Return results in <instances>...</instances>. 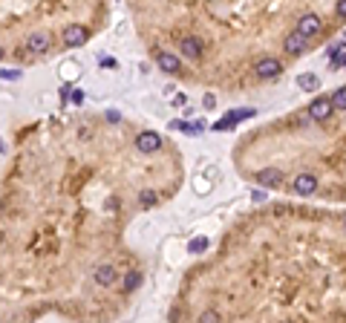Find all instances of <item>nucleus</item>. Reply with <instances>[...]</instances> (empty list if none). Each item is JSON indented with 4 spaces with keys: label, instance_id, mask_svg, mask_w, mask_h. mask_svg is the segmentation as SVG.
I'll list each match as a JSON object with an SVG mask.
<instances>
[{
    "label": "nucleus",
    "instance_id": "nucleus-27",
    "mask_svg": "<svg viewBox=\"0 0 346 323\" xmlns=\"http://www.w3.org/2000/svg\"><path fill=\"white\" fill-rule=\"evenodd\" d=\"M251 199H254V202H263V199H266V190H254V193H251Z\"/></svg>",
    "mask_w": 346,
    "mask_h": 323
},
{
    "label": "nucleus",
    "instance_id": "nucleus-9",
    "mask_svg": "<svg viewBox=\"0 0 346 323\" xmlns=\"http://www.w3.org/2000/svg\"><path fill=\"white\" fill-rule=\"evenodd\" d=\"M92 280H96L98 286H113L115 280H118V271L110 266V263H98L96 269H92Z\"/></svg>",
    "mask_w": 346,
    "mask_h": 323
},
{
    "label": "nucleus",
    "instance_id": "nucleus-23",
    "mask_svg": "<svg viewBox=\"0 0 346 323\" xmlns=\"http://www.w3.org/2000/svg\"><path fill=\"white\" fill-rule=\"evenodd\" d=\"M98 61H101V67H107V70H115V67H118L115 58H110V55H98Z\"/></svg>",
    "mask_w": 346,
    "mask_h": 323
},
{
    "label": "nucleus",
    "instance_id": "nucleus-16",
    "mask_svg": "<svg viewBox=\"0 0 346 323\" xmlns=\"http://www.w3.org/2000/svg\"><path fill=\"white\" fill-rule=\"evenodd\" d=\"M156 202H159V197H156V190H139V205L142 208H153L156 205Z\"/></svg>",
    "mask_w": 346,
    "mask_h": 323
},
{
    "label": "nucleus",
    "instance_id": "nucleus-8",
    "mask_svg": "<svg viewBox=\"0 0 346 323\" xmlns=\"http://www.w3.org/2000/svg\"><path fill=\"white\" fill-rule=\"evenodd\" d=\"M136 147L142 153H156L162 147V136L153 133V130H142V133L136 136Z\"/></svg>",
    "mask_w": 346,
    "mask_h": 323
},
{
    "label": "nucleus",
    "instance_id": "nucleus-6",
    "mask_svg": "<svg viewBox=\"0 0 346 323\" xmlns=\"http://www.w3.org/2000/svg\"><path fill=\"white\" fill-rule=\"evenodd\" d=\"M26 49L32 55H44L52 49V38L46 35V32H32V35L26 38Z\"/></svg>",
    "mask_w": 346,
    "mask_h": 323
},
{
    "label": "nucleus",
    "instance_id": "nucleus-17",
    "mask_svg": "<svg viewBox=\"0 0 346 323\" xmlns=\"http://www.w3.org/2000/svg\"><path fill=\"white\" fill-rule=\"evenodd\" d=\"M208 245H211V240H208V237H196V240L187 242V251H191V254H202Z\"/></svg>",
    "mask_w": 346,
    "mask_h": 323
},
{
    "label": "nucleus",
    "instance_id": "nucleus-26",
    "mask_svg": "<svg viewBox=\"0 0 346 323\" xmlns=\"http://www.w3.org/2000/svg\"><path fill=\"white\" fill-rule=\"evenodd\" d=\"M107 121H113V124H118V121H121V116H118V110H110V113H107Z\"/></svg>",
    "mask_w": 346,
    "mask_h": 323
},
{
    "label": "nucleus",
    "instance_id": "nucleus-2",
    "mask_svg": "<svg viewBox=\"0 0 346 323\" xmlns=\"http://www.w3.org/2000/svg\"><path fill=\"white\" fill-rule=\"evenodd\" d=\"M292 190L297 197H311L318 190V176L314 173H297L292 179Z\"/></svg>",
    "mask_w": 346,
    "mask_h": 323
},
{
    "label": "nucleus",
    "instance_id": "nucleus-12",
    "mask_svg": "<svg viewBox=\"0 0 346 323\" xmlns=\"http://www.w3.org/2000/svg\"><path fill=\"white\" fill-rule=\"evenodd\" d=\"M156 67L162 72H179V58L173 52H159L156 55Z\"/></svg>",
    "mask_w": 346,
    "mask_h": 323
},
{
    "label": "nucleus",
    "instance_id": "nucleus-30",
    "mask_svg": "<svg viewBox=\"0 0 346 323\" xmlns=\"http://www.w3.org/2000/svg\"><path fill=\"white\" fill-rule=\"evenodd\" d=\"M0 58H3V46H0Z\"/></svg>",
    "mask_w": 346,
    "mask_h": 323
},
{
    "label": "nucleus",
    "instance_id": "nucleus-13",
    "mask_svg": "<svg viewBox=\"0 0 346 323\" xmlns=\"http://www.w3.org/2000/svg\"><path fill=\"white\" fill-rule=\"evenodd\" d=\"M254 116H257V110H254V107H237V110H231L225 118H228V121H234V124H240V121L254 118Z\"/></svg>",
    "mask_w": 346,
    "mask_h": 323
},
{
    "label": "nucleus",
    "instance_id": "nucleus-15",
    "mask_svg": "<svg viewBox=\"0 0 346 323\" xmlns=\"http://www.w3.org/2000/svg\"><path fill=\"white\" fill-rule=\"evenodd\" d=\"M142 271H130V274H124V280H121V288L124 292H136V288L142 286Z\"/></svg>",
    "mask_w": 346,
    "mask_h": 323
},
{
    "label": "nucleus",
    "instance_id": "nucleus-22",
    "mask_svg": "<svg viewBox=\"0 0 346 323\" xmlns=\"http://www.w3.org/2000/svg\"><path fill=\"white\" fill-rule=\"evenodd\" d=\"M0 78H3V81H18L20 70H0Z\"/></svg>",
    "mask_w": 346,
    "mask_h": 323
},
{
    "label": "nucleus",
    "instance_id": "nucleus-3",
    "mask_svg": "<svg viewBox=\"0 0 346 323\" xmlns=\"http://www.w3.org/2000/svg\"><path fill=\"white\" fill-rule=\"evenodd\" d=\"M254 72H257V78H277V75H283V63L277 61V58H260L257 63H254Z\"/></svg>",
    "mask_w": 346,
    "mask_h": 323
},
{
    "label": "nucleus",
    "instance_id": "nucleus-18",
    "mask_svg": "<svg viewBox=\"0 0 346 323\" xmlns=\"http://www.w3.org/2000/svg\"><path fill=\"white\" fill-rule=\"evenodd\" d=\"M332 107L337 110V113H343L346 110V87H337L335 95H332Z\"/></svg>",
    "mask_w": 346,
    "mask_h": 323
},
{
    "label": "nucleus",
    "instance_id": "nucleus-5",
    "mask_svg": "<svg viewBox=\"0 0 346 323\" xmlns=\"http://www.w3.org/2000/svg\"><path fill=\"white\" fill-rule=\"evenodd\" d=\"M309 44H311V38H306V35H300L297 29L294 32H289L286 35V41H283V49L289 55H303L306 49H309Z\"/></svg>",
    "mask_w": 346,
    "mask_h": 323
},
{
    "label": "nucleus",
    "instance_id": "nucleus-25",
    "mask_svg": "<svg viewBox=\"0 0 346 323\" xmlns=\"http://www.w3.org/2000/svg\"><path fill=\"white\" fill-rule=\"evenodd\" d=\"M70 101H72V104H84V92H81V90H72V92H70Z\"/></svg>",
    "mask_w": 346,
    "mask_h": 323
},
{
    "label": "nucleus",
    "instance_id": "nucleus-24",
    "mask_svg": "<svg viewBox=\"0 0 346 323\" xmlns=\"http://www.w3.org/2000/svg\"><path fill=\"white\" fill-rule=\"evenodd\" d=\"M335 15L337 18H346V0H337L335 3Z\"/></svg>",
    "mask_w": 346,
    "mask_h": 323
},
{
    "label": "nucleus",
    "instance_id": "nucleus-31",
    "mask_svg": "<svg viewBox=\"0 0 346 323\" xmlns=\"http://www.w3.org/2000/svg\"><path fill=\"white\" fill-rule=\"evenodd\" d=\"M343 228H346V222H343Z\"/></svg>",
    "mask_w": 346,
    "mask_h": 323
},
{
    "label": "nucleus",
    "instance_id": "nucleus-29",
    "mask_svg": "<svg viewBox=\"0 0 346 323\" xmlns=\"http://www.w3.org/2000/svg\"><path fill=\"white\" fill-rule=\"evenodd\" d=\"M3 150H6V147H3V142H0V153H3Z\"/></svg>",
    "mask_w": 346,
    "mask_h": 323
},
{
    "label": "nucleus",
    "instance_id": "nucleus-10",
    "mask_svg": "<svg viewBox=\"0 0 346 323\" xmlns=\"http://www.w3.org/2000/svg\"><path fill=\"white\" fill-rule=\"evenodd\" d=\"M254 179H257L263 188H280V185L286 182V176H283V171H280V168H266V171H260Z\"/></svg>",
    "mask_w": 346,
    "mask_h": 323
},
{
    "label": "nucleus",
    "instance_id": "nucleus-20",
    "mask_svg": "<svg viewBox=\"0 0 346 323\" xmlns=\"http://www.w3.org/2000/svg\"><path fill=\"white\" fill-rule=\"evenodd\" d=\"M340 67H346V52H343V49L332 55V70H340Z\"/></svg>",
    "mask_w": 346,
    "mask_h": 323
},
{
    "label": "nucleus",
    "instance_id": "nucleus-14",
    "mask_svg": "<svg viewBox=\"0 0 346 323\" xmlns=\"http://www.w3.org/2000/svg\"><path fill=\"white\" fill-rule=\"evenodd\" d=\"M297 87L306 90V92H311V90H318L320 87V78L318 75H311V72H303V75H297Z\"/></svg>",
    "mask_w": 346,
    "mask_h": 323
},
{
    "label": "nucleus",
    "instance_id": "nucleus-7",
    "mask_svg": "<svg viewBox=\"0 0 346 323\" xmlns=\"http://www.w3.org/2000/svg\"><path fill=\"white\" fill-rule=\"evenodd\" d=\"M297 32L306 38H318L320 32H323V20L318 18V15H303L300 20H297Z\"/></svg>",
    "mask_w": 346,
    "mask_h": 323
},
{
    "label": "nucleus",
    "instance_id": "nucleus-19",
    "mask_svg": "<svg viewBox=\"0 0 346 323\" xmlns=\"http://www.w3.org/2000/svg\"><path fill=\"white\" fill-rule=\"evenodd\" d=\"M199 320H202V323H216V320H219V312H216V309H208V312L199 314Z\"/></svg>",
    "mask_w": 346,
    "mask_h": 323
},
{
    "label": "nucleus",
    "instance_id": "nucleus-28",
    "mask_svg": "<svg viewBox=\"0 0 346 323\" xmlns=\"http://www.w3.org/2000/svg\"><path fill=\"white\" fill-rule=\"evenodd\" d=\"M202 104H205V107H208V110H211L213 104H216V99H213V95H205V99H202Z\"/></svg>",
    "mask_w": 346,
    "mask_h": 323
},
{
    "label": "nucleus",
    "instance_id": "nucleus-21",
    "mask_svg": "<svg viewBox=\"0 0 346 323\" xmlns=\"http://www.w3.org/2000/svg\"><path fill=\"white\" fill-rule=\"evenodd\" d=\"M234 121H228V118H219V121H213V130H216V133H219V130H234Z\"/></svg>",
    "mask_w": 346,
    "mask_h": 323
},
{
    "label": "nucleus",
    "instance_id": "nucleus-11",
    "mask_svg": "<svg viewBox=\"0 0 346 323\" xmlns=\"http://www.w3.org/2000/svg\"><path fill=\"white\" fill-rule=\"evenodd\" d=\"M179 49H182V55H185V58L196 61V58L202 55V41H199V38H194V35H187V38H182V41H179Z\"/></svg>",
    "mask_w": 346,
    "mask_h": 323
},
{
    "label": "nucleus",
    "instance_id": "nucleus-4",
    "mask_svg": "<svg viewBox=\"0 0 346 323\" xmlns=\"http://www.w3.org/2000/svg\"><path fill=\"white\" fill-rule=\"evenodd\" d=\"M332 113H335V107H332V99H326V95H318V99L309 104V118L311 121H326Z\"/></svg>",
    "mask_w": 346,
    "mask_h": 323
},
{
    "label": "nucleus",
    "instance_id": "nucleus-1",
    "mask_svg": "<svg viewBox=\"0 0 346 323\" xmlns=\"http://www.w3.org/2000/svg\"><path fill=\"white\" fill-rule=\"evenodd\" d=\"M87 38H89V32L81 26V23H70V26H64L61 41H64V46L75 49V46H84V44H87Z\"/></svg>",
    "mask_w": 346,
    "mask_h": 323
}]
</instances>
